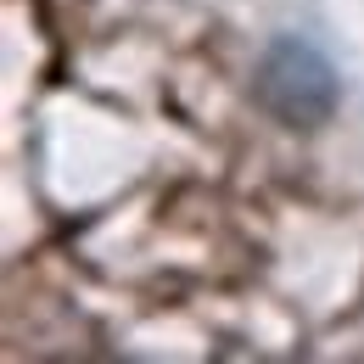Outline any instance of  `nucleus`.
<instances>
[{
    "mask_svg": "<svg viewBox=\"0 0 364 364\" xmlns=\"http://www.w3.org/2000/svg\"><path fill=\"white\" fill-rule=\"evenodd\" d=\"M336 95H342L336 68L325 62L319 46L297 40V34L274 40L258 62V73H252V101L286 129H319L336 112Z\"/></svg>",
    "mask_w": 364,
    "mask_h": 364,
    "instance_id": "1",
    "label": "nucleus"
}]
</instances>
